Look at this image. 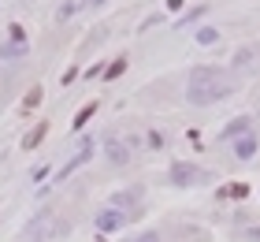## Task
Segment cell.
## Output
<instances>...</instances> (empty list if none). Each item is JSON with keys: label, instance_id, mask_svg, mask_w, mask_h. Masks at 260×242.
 <instances>
[{"label": "cell", "instance_id": "11", "mask_svg": "<svg viewBox=\"0 0 260 242\" xmlns=\"http://www.w3.org/2000/svg\"><path fill=\"white\" fill-rule=\"evenodd\" d=\"M205 11H208V4H197L193 11H186V15L179 19V30H190V26H193V22H197L201 15H205Z\"/></svg>", "mask_w": 260, "mask_h": 242}, {"label": "cell", "instance_id": "1", "mask_svg": "<svg viewBox=\"0 0 260 242\" xmlns=\"http://www.w3.org/2000/svg\"><path fill=\"white\" fill-rule=\"evenodd\" d=\"M231 93H234V82H231L227 71H219V67L201 64V67L190 71V78H186V101L193 108H208L216 101H227Z\"/></svg>", "mask_w": 260, "mask_h": 242}, {"label": "cell", "instance_id": "14", "mask_svg": "<svg viewBox=\"0 0 260 242\" xmlns=\"http://www.w3.org/2000/svg\"><path fill=\"white\" fill-rule=\"evenodd\" d=\"M93 112H97V101H89V104H86V108H82V112H78V119H75V127H86V119H89Z\"/></svg>", "mask_w": 260, "mask_h": 242}, {"label": "cell", "instance_id": "5", "mask_svg": "<svg viewBox=\"0 0 260 242\" xmlns=\"http://www.w3.org/2000/svg\"><path fill=\"white\" fill-rule=\"evenodd\" d=\"M249 130H253V116H234L231 123L219 130V142H234V138L249 135Z\"/></svg>", "mask_w": 260, "mask_h": 242}, {"label": "cell", "instance_id": "4", "mask_svg": "<svg viewBox=\"0 0 260 242\" xmlns=\"http://www.w3.org/2000/svg\"><path fill=\"white\" fill-rule=\"evenodd\" d=\"M93 149H97V142H93V138H82V142H78V153L60 168V179H71V172H78L86 160H93Z\"/></svg>", "mask_w": 260, "mask_h": 242}, {"label": "cell", "instance_id": "7", "mask_svg": "<svg viewBox=\"0 0 260 242\" xmlns=\"http://www.w3.org/2000/svg\"><path fill=\"white\" fill-rule=\"evenodd\" d=\"M104 156H108V160L119 168V164H126V160H130V145H126V142H119V138H108V142H104Z\"/></svg>", "mask_w": 260, "mask_h": 242}, {"label": "cell", "instance_id": "19", "mask_svg": "<svg viewBox=\"0 0 260 242\" xmlns=\"http://www.w3.org/2000/svg\"><path fill=\"white\" fill-rule=\"evenodd\" d=\"M134 242H160V235H156V231H145V235H138Z\"/></svg>", "mask_w": 260, "mask_h": 242}, {"label": "cell", "instance_id": "6", "mask_svg": "<svg viewBox=\"0 0 260 242\" xmlns=\"http://www.w3.org/2000/svg\"><path fill=\"white\" fill-rule=\"evenodd\" d=\"M256 149H260V142H256L253 130H249V135H242V138H234V160H253Z\"/></svg>", "mask_w": 260, "mask_h": 242}, {"label": "cell", "instance_id": "16", "mask_svg": "<svg viewBox=\"0 0 260 242\" xmlns=\"http://www.w3.org/2000/svg\"><path fill=\"white\" fill-rule=\"evenodd\" d=\"M149 145H152V149H164V135H160V130H149Z\"/></svg>", "mask_w": 260, "mask_h": 242}, {"label": "cell", "instance_id": "20", "mask_svg": "<svg viewBox=\"0 0 260 242\" xmlns=\"http://www.w3.org/2000/svg\"><path fill=\"white\" fill-rule=\"evenodd\" d=\"M245 238H249V242H260V227H249V231H245Z\"/></svg>", "mask_w": 260, "mask_h": 242}, {"label": "cell", "instance_id": "8", "mask_svg": "<svg viewBox=\"0 0 260 242\" xmlns=\"http://www.w3.org/2000/svg\"><path fill=\"white\" fill-rule=\"evenodd\" d=\"M141 194H145L141 186H126L119 194H112V205H115V209H134V205L141 201Z\"/></svg>", "mask_w": 260, "mask_h": 242}, {"label": "cell", "instance_id": "18", "mask_svg": "<svg viewBox=\"0 0 260 242\" xmlns=\"http://www.w3.org/2000/svg\"><path fill=\"white\" fill-rule=\"evenodd\" d=\"M8 30H11V34H8L11 41H26V30H22V26H8Z\"/></svg>", "mask_w": 260, "mask_h": 242}, {"label": "cell", "instance_id": "2", "mask_svg": "<svg viewBox=\"0 0 260 242\" xmlns=\"http://www.w3.org/2000/svg\"><path fill=\"white\" fill-rule=\"evenodd\" d=\"M168 179H171L175 186H197V183H205V172H201L197 164H190V160H175L171 172H168Z\"/></svg>", "mask_w": 260, "mask_h": 242}, {"label": "cell", "instance_id": "13", "mask_svg": "<svg viewBox=\"0 0 260 242\" xmlns=\"http://www.w3.org/2000/svg\"><path fill=\"white\" fill-rule=\"evenodd\" d=\"M82 4H78V0H67V4H60V11H56V19H60V22H67V19H75V11H78Z\"/></svg>", "mask_w": 260, "mask_h": 242}, {"label": "cell", "instance_id": "15", "mask_svg": "<svg viewBox=\"0 0 260 242\" xmlns=\"http://www.w3.org/2000/svg\"><path fill=\"white\" fill-rule=\"evenodd\" d=\"M123 71H126V60H115V64H112L108 71H104V75H108V78H119Z\"/></svg>", "mask_w": 260, "mask_h": 242}, {"label": "cell", "instance_id": "9", "mask_svg": "<svg viewBox=\"0 0 260 242\" xmlns=\"http://www.w3.org/2000/svg\"><path fill=\"white\" fill-rule=\"evenodd\" d=\"M30 56V45L26 41H4V45H0V60H26Z\"/></svg>", "mask_w": 260, "mask_h": 242}, {"label": "cell", "instance_id": "3", "mask_svg": "<svg viewBox=\"0 0 260 242\" xmlns=\"http://www.w3.org/2000/svg\"><path fill=\"white\" fill-rule=\"evenodd\" d=\"M97 231L101 235H112V231H119V227H126V209H115V205H108V209H101L97 212Z\"/></svg>", "mask_w": 260, "mask_h": 242}, {"label": "cell", "instance_id": "17", "mask_svg": "<svg viewBox=\"0 0 260 242\" xmlns=\"http://www.w3.org/2000/svg\"><path fill=\"white\" fill-rule=\"evenodd\" d=\"M249 60H253V52H249V48H242V52L234 56V64H238V67H245V64H249Z\"/></svg>", "mask_w": 260, "mask_h": 242}, {"label": "cell", "instance_id": "10", "mask_svg": "<svg viewBox=\"0 0 260 242\" xmlns=\"http://www.w3.org/2000/svg\"><path fill=\"white\" fill-rule=\"evenodd\" d=\"M45 135H49V123H38V127H34L26 138H22V149H34V145H38V142H41Z\"/></svg>", "mask_w": 260, "mask_h": 242}, {"label": "cell", "instance_id": "21", "mask_svg": "<svg viewBox=\"0 0 260 242\" xmlns=\"http://www.w3.org/2000/svg\"><path fill=\"white\" fill-rule=\"evenodd\" d=\"M86 4H89V8H101V4H108V0H86Z\"/></svg>", "mask_w": 260, "mask_h": 242}, {"label": "cell", "instance_id": "12", "mask_svg": "<svg viewBox=\"0 0 260 242\" xmlns=\"http://www.w3.org/2000/svg\"><path fill=\"white\" fill-rule=\"evenodd\" d=\"M193 38H197V45H205V48H208V45H216V41H219V30H216V26H201Z\"/></svg>", "mask_w": 260, "mask_h": 242}]
</instances>
